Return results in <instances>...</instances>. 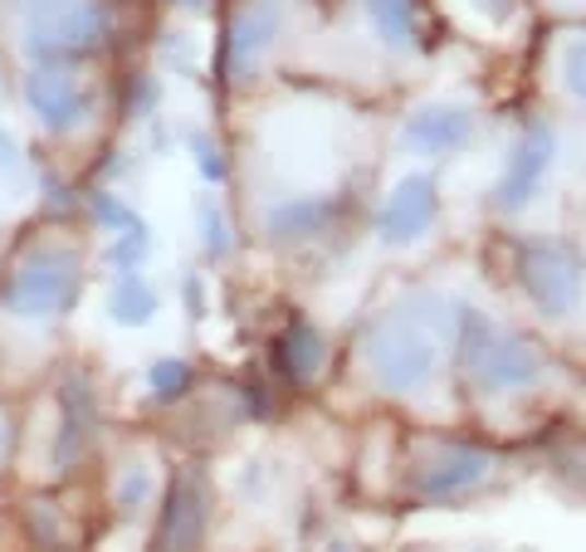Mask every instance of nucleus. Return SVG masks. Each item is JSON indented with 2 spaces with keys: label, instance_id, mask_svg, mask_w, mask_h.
<instances>
[{
  "label": "nucleus",
  "instance_id": "6e6552de",
  "mask_svg": "<svg viewBox=\"0 0 586 552\" xmlns=\"http://www.w3.org/2000/svg\"><path fill=\"white\" fill-rule=\"evenodd\" d=\"M552 162H558V132H552V122H528L504 166V176H499V186H494L499 211H523V205L538 196V186L548 181Z\"/></svg>",
  "mask_w": 586,
  "mask_h": 552
},
{
  "label": "nucleus",
  "instance_id": "f3484780",
  "mask_svg": "<svg viewBox=\"0 0 586 552\" xmlns=\"http://www.w3.org/2000/svg\"><path fill=\"white\" fill-rule=\"evenodd\" d=\"M108 314H113V322H122V328H142V322L156 314V289L146 284L142 274H122L108 298Z\"/></svg>",
  "mask_w": 586,
  "mask_h": 552
},
{
  "label": "nucleus",
  "instance_id": "9d476101",
  "mask_svg": "<svg viewBox=\"0 0 586 552\" xmlns=\"http://www.w3.org/2000/svg\"><path fill=\"white\" fill-rule=\"evenodd\" d=\"M469 138H474V118L469 108H455V103H425L406 118L401 142L421 157H449V152H465Z\"/></svg>",
  "mask_w": 586,
  "mask_h": 552
},
{
  "label": "nucleus",
  "instance_id": "39448f33",
  "mask_svg": "<svg viewBox=\"0 0 586 552\" xmlns=\"http://www.w3.org/2000/svg\"><path fill=\"white\" fill-rule=\"evenodd\" d=\"M79 284H83L79 255L59 249V245H39V249H30L15 265V274H10L5 308L20 318H55V314H65V308H73Z\"/></svg>",
  "mask_w": 586,
  "mask_h": 552
},
{
  "label": "nucleus",
  "instance_id": "1a4fd4ad",
  "mask_svg": "<svg viewBox=\"0 0 586 552\" xmlns=\"http://www.w3.org/2000/svg\"><path fill=\"white\" fill-rule=\"evenodd\" d=\"M435 221H440V186H435V176L411 172V176H401V181H396L391 196H386L376 231H382L386 245H411V239H421Z\"/></svg>",
  "mask_w": 586,
  "mask_h": 552
},
{
  "label": "nucleus",
  "instance_id": "4be33fe9",
  "mask_svg": "<svg viewBox=\"0 0 586 552\" xmlns=\"http://www.w3.org/2000/svg\"><path fill=\"white\" fill-rule=\"evenodd\" d=\"M201 231H206V249L215 259L230 255V231H225V215L215 211V201H201Z\"/></svg>",
  "mask_w": 586,
  "mask_h": 552
},
{
  "label": "nucleus",
  "instance_id": "c85d7f7f",
  "mask_svg": "<svg viewBox=\"0 0 586 552\" xmlns=\"http://www.w3.org/2000/svg\"><path fill=\"white\" fill-rule=\"evenodd\" d=\"M186 5H206V0H186Z\"/></svg>",
  "mask_w": 586,
  "mask_h": 552
},
{
  "label": "nucleus",
  "instance_id": "20e7f679",
  "mask_svg": "<svg viewBox=\"0 0 586 552\" xmlns=\"http://www.w3.org/2000/svg\"><path fill=\"white\" fill-rule=\"evenodd\" d=\"M513 279L518 294L538 308L542 318H572L586 294V265L572 245L562 239H518L513 245Z\"/></svg>",
  "mask_w": 586,
  "mask_h": 552
},
{
  "label": "nucleus",
  "instance_id": "cd10ccee",
  "mask_svg": "<svg viewBox=\"0 0 586 552\" xmlns=\"http://www.w3.org/2000/svg\"><path fill=\"white\" fill-rule=\"evenodd\" d=\"M0 460H5V415H0Z\"/></svg>",
  "mask_w": 586,
  "mask_h": 552
},
{
  "label": "nucleus",
  "instance_id": "aec40b11",
  "mask_svg": "<svg viewBox=\"0 0 586 552\" xmlns=\"http://www.w3.org/2000/svg\"><path fill=\"white\" fill-rule=\"evenodd\" d=\"M562 89L586 103V35L567 39V49H562Z\"/></svg>",
  "mask_w": 586,
  "mask_h": 552
},
{
  "label": "nucleus",
  "instance_id": "4468645a",
  "mask_svg": "<svg viewBox=\"0 0 586 552\" xmlns=\"http://www.w3.org/2000/svg\"><path fill=\"white\" fill-rule=\"evenodd\" d=\"M323 357H328V348H323V332L313 328L308 318H289V328L279 332V342H274L279 372H284L293 387H308V381L323 372Z\"/></svg>",
  "mask_w": 586,
  "mask_h": 552
},
{
  "label": "nucleus",
  "instance_id": "bb28decb",
  "mask_svg": "<svg viewBox=\"0 0 586 552\" xmlns=\"http://www.w3.org/2000/svg\"><path fill=\"white\" fill-rule=\"evenodd\" d=\"M15 5H25L30 15H39V10H45V5H55V0H15Z\"/></svg>",
  "mask_w": 586,
  "mask_h": 552
},
{
  "label": "nucleus",
  "instance_id": "a878e982",
  "mask_svg": "<svg viewBox=\"0 0 586 552\" xmlns=\"http://www.w3.org/2000/svg\"><path fill=\"white\" fill-rule=\"evenodd\" d=\"M20 148H15V138H10L5 128H0V172H20Z\"/></svg>",
  "mask_w": 586,
  "mask_h": 552
},
{
  "label": "nucleus",
  "instance_id": "f257e3e1",
  "mask_svg": "<svg viewBox=\"0 0 586 552\" xmlns=\"http://www.w3.org/2000/svg\"><path fill=\"white\" fill-rule=\"evenodd\" d=\"M449 304L435 294H421L411 304L391 308L366 338V367L382 381V391L406 396L421 391L440 367V342L449 338Z\"/></svg>",
  "mask_w": 586,
  "mask_h": 552
},
{
  "label": "nucleus",
  "instance_id": "b1692460",
  "mask_svg": "<svg viewBox=\"0 0 586 552\" xmlns=\"http://www.w3.org/2000/svg\"><path fill=\"white\" fill-rule=\"evenodd\" d=\"M146 494H152V474H146V470H128V479H122V489H118V508H122V514H132Z\"/></svg>",
  "mask_w": 586,
  "mask_h": 552
},
{
  "label": "nucleus",
  "instance_id": "ddd939ff",
  "mask_svg": "<svg viewBox=\"0 0 586 552\" xmlns=\"http://www.w3.org/2000/svg\"><path fill=\"white\" fill-rule=\"evenodd\" d=\"M274 35H279V5L274 0H255V5H245L235 15V25H230V69H235V74H249Z\"/></svg>",
  "mask_w": 586,
  "mask_h": 552
},
{
  "label": "nucleus",
  "instance_id": "2eb2a0df",
  "mask_svg": "<svg viewBox=\"0 0 586 552\" xmlns=\"http://www.w3.org/2000/svg\"><path fill=\"white\" fill-rule=\"evenodd\" d=\"M328 215H332L328 201H308V196H298V201H284V205H274V211H269V235L308 239V235H318L323 225H328Z\"/></svg>",
  "mask_w": 586,
  "mask_h": 552
},
{
  "label": "nucleus",
  "instance_id": "5701e85b",
  "mask_svg": "<svg viewBox=\"0 0 586 552\" xmlns=\"http://www.w3.org/2000/svg\"><path fill=\"white\" fill-rule=\"evenodd\" d=\"M191 148H196V162H201V176H206V181H225V152H220L215 142L206 138V132H196Z\"/></svg>",
  "mask_w": 586,
  "mask_h": 552
},
{
  "label": "nucleus",
  "instance_id": "7ed1b4c3",
  "mask_svg": "<svg viewBox=\"0 0 586 552\" xmlns=\"http://www.w3.org/2000/svg\"><path fill=\"white\" fill-rule=\"evenodd\" d=\"M459 357H465L469 377L479 381V391H523L532 387V381L542 377V367H548V357H542L538 342L518 338V332H504L494 328L489 318L479 314H459Z\"/></svg>",
  "mask_w": 586,
  "mask_h": 552
},
{
  "label": "nucleus",
  "instance_id": "412c9836",
  "mask_svg": "<svg viewBox=\"0 0 586 552\" xmlns=\"http://www.w3.org/2000/svg\"><path fill=\"white\" fill-rule=\"evenodd\" d=\"M89 211H93V221H98V225H113V231H138V215H132L128 211V205H122L118 201V196H108V191H98V196H93V201H89Z\"/></svg>",
  "mask_w": 586,
  "mask_h": 552
},
{
  "label": "nucleus",
  "instance_id": "f03ea898",
  "mask_svg": "<svg viewBox=\"0 0 586 552\" xmlns=\"http://www.w3.org/2000/svg\"><path fill=\"white\" fill-rule=\"evenodd\" d=\"M499 460L484 445L455 441V435H425L411 445V460H406V489H411L421 504H455V498L474 494L494 479Z\"/></svg>",
  "mask_w": 586,
  "mask_h": 552
},
{
  "label": "nucleus",
  "instance_id": "a211bd4d",
  "mask_svg": "<svg viewBox=\"0 0 586 552\" xmlns=\"http://www.w3.org/2000/svg\"><path fill=\"white\" fill-rule=\"evenodd\" d=\"M30 533L45 552H65V524H59V508L55 504H30Z\"/></svg>",
  "mask_w": 586,
  "mask_h": 552
},
{
  "label": "nucleus",
  "instance_id": "6ab92c4d",
  "mask_svg": "<svg viewBox=\"0 0 586 552\" xmlns=\"http://www.w3.org/2000/svg\"><path fill=\"white\" fill-rule=\"evenodd\" d=\"M186 387H191V362L166 357V362H156V367H152L156 401H176V396H186Z\"/></svg>",
  "mask_w": 586,
  "mask_h": 552
},
{
  "label": "nucleus",
  "instance_id": "423d86ee",
  "mask_svg": "<svg viewBox=\"0 0 586 552\" xmlns=\"http://www.w3.org/2000/svg\"><path fill=\"white\" fill-rule=\"evenodd\" d=\"M108 5L98 0H55L39 15H30V55L39 64H65V59L93 55L108 39Z\"/></svg>",
  "mask_w": 586,
  "mask_h": 552
},
{
  "label": "nucleus",
  "instance_id": "0eeeda50",
  "mask_svg": "<svg viewBox=\"0 0 586 552\" xmlns=\"http://www.w3.org/2000/svg\"><path fill=\"white\" fill-rule=\"evenodd\" d=\"M206 518H211V494H206L201 470H181L166 489L162 518H156L152 552H196L206 538Z\"/></svg>",
  "mask_w": 586,
  "mask_h": 552
},
{
  "label": "nucleus",
  "instance_id": "f8f14e48",
  "mask_svg": "<svg viewBox=\"0 0 586 552\" xmlns=\"http://www.w3.org/2000/svg\"><path fill=\"white\" fill-rule=\"evenodd\" d=\"M93 425H98V406H93L89 377H69L59 387V441H55V465L69 470L73 460H83L93 441Z\"/></svg>",
  "mask_w": 586,
  "mask_h": 552
},
{
  "label": "nucleus",
  "instance_id": "9b49d317",
  "mask_svg": "<svg viewBox=\"0 0 586 552\" xmlns=\"http://www.w3.org/2000/svg\"><path fill=\"white\" fill-rule=\"evenodd\" d=\"M25 98H30V108L59 132L79 128V122L89 118V93H83L65 69H35V74L25 79Z\"/></svg>",
  "mask_w": 586,
  "mask_h": 552
},
{
  "label": "nucleus",
  "instance_id": "393cba45",
  "mask_svg": "<svg viewBox=\"0 0 586 552\" xmlns=\"http://www.w3.org/2000/svg\"><path fill=\"white\" fill-rule=\"evenodd\" d=\"M146 249H152V235H146V225H138V231H128L113 245V259H118V265H138Z\"/></svg>",
  "mask_w": 586,
  "mask_h": 552
},
{
  "label": "nucleus",
  "instance_id": "dca6fc26",
  "mask_svg": "<svg viewBox=\"0 0 586 552\" xmlns=\"http://www.w3.org/2000/svg\"><path fill=\"white\" fill-rule=\"evenodd\" d=\"M372 30L386 39L391 49L415 45V0H362Z\"/></svg>",
  "mask_w": 586,
  "mask_h": 552
}]
</instances>
